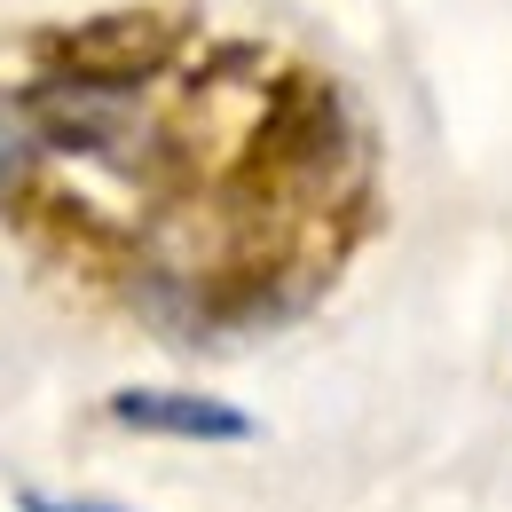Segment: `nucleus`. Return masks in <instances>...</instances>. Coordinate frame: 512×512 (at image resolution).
<instances>
[{"mask_svg": "<svg viewBox=\"0 0 512 512\" xmlns=\"http://www.w3.org/2000/svg\"><path fill=\"white\" fill-rule=\"evenodd\" d=\"M111 426L127 434H166V442H253L260 418H245L237 402H213L190 386H119L111 402Z\"/></svg>", "mask_w": 512, "mask_h": 512, "instance_id": "obj_1", "label": "nucleus"}, {"mask_svg": "<svg viewBox=\"0 0 512 512\" xmlns=\"http://www.w3.org/2000/svg\"><path fill=\"white\" fill-rule=\"evenodd\" d=\"M16 512H127V505H103V497H48V489H16Z\"/></svg>", "mask_w": 512, "mask_h": 512, "instance_id": "obj_2", "label": "nucleus"}]
</instances>
